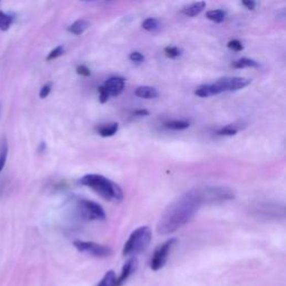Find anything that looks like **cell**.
I'll use <instances>...</instances> for the list:
<instances>
[{
    "instance_id": "30",
    "label": "cell",
    "mask_w": 286,
    "mask_h": 286,
    "mask_svg": "<svg viewBox=\"0 0 286 286\" xmlns=\"http://www.w3.org/2000/svg\"><path fill=\"white\" fill-rule=\"evenodd\" d=\"M98 93H100V102H101V103L108 102V100H109L110 97H109V95H108V93L105 92V90H104L103 86L98 87Z\"/></svg>"
},
{
    "instance_id": "3",
    "label": "cell",
    "mask_w": 286,
    "mask_h": 286,
    "mask_svg": "<svg viewBox=\"0 0 286 286\" xmlns=\"http://www.w3.org/2000/svg\"><path fill=\"white\" fill-rule=\"evenodd\" d=\"M152 239V232L150 227L142 226L135 229L133 233L130 235L129 239L126 240L123 247V255H136L140 254L143 251L148 248Z\"/></svg>"
},
{
    "instance_id": "4",
    "label": "cell",
    "mask_w": 286,
    "mask_h": 286,
    "mask_svg": "<svg viewBox=\"0 0 286 286\" xmlns=\"http://www.w3.org/2000/svg\"><path fill=\"white\" fill-rule=\"evenodd\" d=\"M251 84V80L245 78H237V76H226V78L219 79L212 84H208L209 95H218L224 92H233L243 90Z\"/></svg>"
},
{
    "instance_id": "6",
    "label": "cell",
    "mask_w": 286,
    "mask_h": 286,
    "mask_svg": "<svg viewBox=\"0 0 286 286\" xmlns=\"http://www.w3.org/2000/svg\"><path fill=\"white\" fill-rule=\"evenodd\" d=\"M177 243H178L177 238H170L158 247L155 252V254H153V257L150 263V267L152 271H159V269H161L164 265H166L170 252H171L173 246Z\"/></svg>"
},
{
    "instance_id": "14",
    "label": "cell",
    "mask_w": 286,
    "mask_h": 286,
    "mask_svg": "<svg viewBox=\"0 0 286 286\" xmlns=\"http://www.w3.org/2000/svg\"><path fill=\"white\" fill-rule=\"evenodd\" d=\"M8 157V141L6 135L0 137V173L4 170Z\"/></svg>"
},
{
    "instance_id": "7",
    "label": "cell",
    "mask_w": 286,
    "mask_h": 286,
    "mask_svg": "<svg viewBox=\"0 0 286 286\" xmlns=\"http://www.w3.org/2000/svg\"><path fill=\"white\" fill-rule=\"evenodd\" d=\"M75 248L81 253H85L87 255L93 257L104 258L109 257L112 254V249L109 246L101 245L94 243V241H84V240H75L74 241Z\"/></svg>"
},
{
    "instance_id": "19",
    "label": "cell",
    "mask_w": 286,
    "mask_h": 286,
    "mask_svg": "<svg viewBox=\"0 0 286 286\" xmlns=\"http://www.w3.org/2000/svg\"><path fill=\"white\" fill-rule=\"evenodd\" d=\"M206 17L213 21V23H223L226 18V13L224 12L222 9H213V10H209L206 14Z\"/></svg>"
},
{
    "instance_id": "12",
    "label": "cell",
    "mask_w": 286,
    "mask_h": 286,
    "mask_svg": "<svg viewBox=\"0 0 286 286\" xmlns=\"http://www.w3.org/2000/svg\"><path fill=\"white\" fill-rule=\"evenodd\" d=\"M89 27H90V21L87 19L82 18V19L74 21V23L68 27V31L72 32V34L79 36L89 29Z\"/></svg>"
},
{
    "instance_id": "18",
    "label": "cell",
    "mask_w": 286,
    "mask_h": 286,
    "mask_svg": "<svg viewBox=\"0 0 286 286\" xmlns=\"http://www.w3.org/2000/svg\"><path fill=\"white\" fill-rule=\"evenodd\" d=\"M233 67L234 68H237V69H241V68H247V67H260V63H257L256 60L254 59H251V58H240L238 60H236V62L233 63Z\"/></svg>"
},
{
    "instance_id": "31",
    "label": "cell",
    "mask_w": 286,
    "mask_h": 286,
    "mask_svg": "<svg viewBox=\"0 0 286 286\" xmlns=\"http://www.w3.org/2000/svg\"><path fill=\"white\" fill-rule=\"evenodd\" d=\"M133 114L135 117H147V115H149V111H147V110H136Z\"/></svg>"
},
{
    "instance_id": "10",
    "label": "cell",
    "mask_w": 286,
    "mask_h": 286,
    "mask_svg": "<svg viewBox=\"0 0 286 286\" xmlns=\"http://www.w3.org/2000/svg\"><path fill=\"white\" fill-rule=\"evenodd\" d=\"M136 267H137L136 258L133 257L126 262L122 268V272H121L120 277L117 278V286H121L123 283H125L131 275L135 272Z\"/></svg>"
},
{
    "instance_id": "26",
    "label": "cell",
    "mask_w": 286,
    "mask_h": 286,
    "mask_svg": "<svg viewBox=\"0 0 286 286\" xmlns=\"http://www.w3.org/2000/svg\"><path fill=\"white\" fill-rule=\"evenodd\" d=\"M130 60L131 62H133V63H143L146 60V57H145V55L141 54L140 52H133V53H131L130 54V56H129Z\"/></svg>"
},
{
    "instance_id": "21",
    "label": "cell",
    "mask_w": 286,
    "mask_h": 286,
    "mask_svg": "<svg viewBox=\"0 0 286 286\" xmlns=\"http://www.w3.org/2000/svg\"><path fill=\"white\" fill-rule=\"evenodd\" d=\"M159 20L156 18H147L145 21L142 23V28L148 31H155L159 28Z\"/></svg>"
},
{
    "instance_id": "28",
    "label": "cell",
    "mask_w": 286,
    "mask_h": 286,
    "mask_svg": "<svg viewBox=\"0 0 286 286\" xmlns=\"http://www.w3.org/2000/svg\"><path fill=\"white\" fill-rule=\"evenodd\" d=\"M241 4H243L244 6L249 10H254L257 6L256 0H241Z\"/></svg>"
},
{
    "instance_id": "1",
    "label": "cell",
    "mask_w": 286,
    "mask_h": 286,
    "mask_svg": "<svg viewBox=\"0 0 286 286\" xmlns=\"http://www.w3.org/2000/svg\"><path fill=\"white\" fill-rule=\"evenodd\" d=\"M205 203L201 189H192L181 195L164 210L158 223V233L170 235L189 223Z\"/></svg>"
},
{
    "instance_id": "24",
    "label": "cell",
    "mask_w": 286,
    "mask_h": 286,
    "mask_svg": "<svg viewBox=\"0 0 286 286\" xmlns=\"http://www.w3.org/2000/svg\"><path fill=\"white\" fill-rule=\"evenodd\" d=\"M64 47L60 45V46H57V47H55L53 51L49 53L48 55H47V57H46V60H53V59H55V58H57V57H59V56H62V55L64 54Z\"/></svg>"
},
{
    "instance_id": "29",
    "label": "cell",
    "mask_w": 286,
    "mask_h": 286,
    "mask_svg": "<svg viewBox=\"0 0 286 286\" xmlns=\"http://www.w3.org/2000/svg\"><path fill=\"white\" fill-rule=\"evenodd\" d=\"M76 72H78V74L83 75V76H90L91 75V70L87 68L85 65L78 66V68H76Z\"/></svg>"
},
{
    "instance_id": "17",
    "label": "cell",
    "mask_w": 286,
    "mask_h": 286,
    "mask_svg": "<svg viewBox=\"0 0 286 286\" xmlns=\"http://www.w3.org/2000/svg\"><path fill=\"white\" fill-rule=\"evenodd\" d=\"M190 126V122L187 120H170L164 123V128L168 130H186Z\"/></svg>"
},
{
    "instance_id": "15",
    "label": "cell",
    "mask_w": 286,
    "mask_h": 286,
    "mask_svg": "<svg viewBox=\"0 0 286 286\" xmlns=\"http://www.w3.org/2000/svg\"><path fill=\"white\" fill-rule=\"evenodd\" d=\"M205 8H206L205 2H197V3L191 4L190 6L184 8L183 13L186 16H188V17H196V16L199 15Z\"/></svg>"
},
{
    "instance_id": "16",
    "label": "cell",
    "mask_w": 286,
    "mask_h": 286,
    "mask_svg": "<svg viewBox=\"0 0 286 286\" xmlns=\"http://www.w3.org/2000/svg\"><path fill=\"white\" fill-rule=\"evenodd\" d=\"M118 130H119V123L113 122V123L101 125L100 128L97 129V133L103 137H110L117 133Z\"/></svg>"
},
{
    "instance_id": "22",
    "label": "cell",
    "mask_w": 286,
    "mask_h": 286,
    "mask_svg": "<svg viewBox=\"0 0 286 286\" xmlns=\"http://www.w3.org/2000/svg\"><path fill=\"white\" fill-rule=\"evenodd\" d=\"M13 24V17L3 12H0V29L2 30H8L10 25Z\"/></svg>"
},
{
    "instance_id": "2",
    "label": "cell",
    "mask_w": 286,
    "mask_h": 286,
    "mask_svg": "<svg viewBox=\"0 0 286 286\" xmlns=\"http://www.w3.org/2000/svg\"><path fill=\"white\" fill-rule=\"evenodd\" d=\"M80 184L95 191L98 196L108 201L121 202L123 200L124 194L121 187L114 181L108 179L102 174L87 173L82 177Z\"/></svg>"
},
{
    "instance_id": "20",
    "label": "cell",
    "mask_w": 286,
    "mask_h": 286,
    "mask_svg": "<svg viewBox=\"0 0 286 286\" xmlns=\"http://www.w3.org/2000/svg\"><path fill=\"white\" fill-rule=\"evenodd\" d=\"M117 278L114 271H108L97 286H117Z\"/></svg>"
},
{
    "instance_id": "32",
    "label": "cell",
    "mask_w": 286,
    "mask_h": 286,
    "mask_svg": "<svg viewBox=\"0 0 286 286\" xmlns=\"http://www.w3.org/2000/svg\"><path fill=\"white\" fill-rule=\"evenodd\" d=\"M81 2H94V0H81Z\"/></svg>"
},
{
    "instance_id": "13",
    "label": "cell",
    "mask_w": 286,
    "mask_h": 286,
    "mask_svg": "<svg viewBox=\"0 0 286 286\" xmlns=\"http://www.w3.org/2000/svg\"><path fill=\"white\" fill-rule=\"evenodd\" d=\"M244 126L241 123H234V124H228L224 128L219 129L217 131V134L221 136H233L235 134H237L240 130L244 129Z\"/></svg>"
},
{
    "instance_id": "8",
    "label": "cell",
    "mask_w": 286,
    "mask_h": 286,
    "mask_svg": "<svg viewBox=\"0 0 286 286\" xmlns=\"http://www.w3.org/2000/svg\"><path fill=\"white\" fill-rule=\"evenodd\" d=\"M205 203H214L232 200L235 198L234 191L225 187H208L201 189Z\"/></svg>"
},
{
    "instance_id": "5",
    "label": "cell",
    "mask_w": 286,
    "mask_h": 286,
    "mask_svg": "<svg viewBox=\"0 0 286 286\" xmlns=\"http://www.w3.org/2000/svg\"><path fill=\"white\" fill-rule=\"evenodd\" d=\"M75 211L78 216L85 219V221H103L105 219V211L101 205L97 202L87 200V199H79L75 202Z\"/></svg>"
},
{
    "instance_id": "23",
    "label": "cell",
    "mask_w": 286,
    "mask_h": 286,
    "mask_svg": "<svg viewBox=\"0 0 286 286\" xmlns=\"http://www.w3.org/2000/svg\"><path fill=\"white\" fill-rule=\"evenodd\" d=\"M164 53L169 58H177L181 55V49L175 46H168L164 48Z\"/></svg>"
},
{
    "instance_id": "25",
    "label": "cell",
    "mask_w": 286,
    "mask_h": 286,
    "mask_svg": "<svg viewBox=\"0 0 286 286\" xmlns=\"http://www.w3.org/2000/svg\"><path fill=\"white\" fill-rule=\"evenodd\" d=\"M227 46L229 49H232V51L234 52H241L244 49V46H243V44H241L239 41L237 40H233V41H230L228 44H227Z\"/></svg>"
},
{
    "instance_id": "11",
    "label": "cell",
    "mask_w": 286,
    "mask_h": 286,
    "mask_svg": "<svg viewBox=\"0 0 286 286\" xmlns=\"http://www.w3.org/2000/svg\"><path fill=\"white\" fill-rule=\"evenodd\" d=\"M134 94L137 97L146 98V100H152V98L159 96V92L152 86H140L135 90Z\"/></svg>"
},
{
    "instance_id": "9",
    "label": "cell",
    "mask_w": 286,
    "mask_h": 286,
    "mask_svg": "<svg viewBox=\"0 0 286 286\" xmlns=\"http://www.w3.org/2000/svg\"><path fill=\"white\" fill-rule=\"evenodd\" d=\"M104 90L108 93L109 97L111 96H118L121 93L123 92L124 86H125V81L122 78H111L109 79L104 85Z\"/></svg>"
},
{
    "instance_id": "27",
    "label": "cell",
    "mask_w": 286,
    "mask_h": 286,
    "mask_svg": "<svg viewBox=\"0 0 286 286\" xmlns=\"http://www.w3.org/2000/svg\"><path fill=\"white\" fill-rule=\"evenodd\" d=\"M51 91H52V84L51 83L44 85L42 87L41 92H40V97L41 98H46L49 95V93H51Z\"/></svg>"
}]
</instances>
